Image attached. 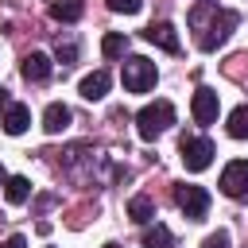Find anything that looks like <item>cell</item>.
<instances>
[{
  "label": "cell",
  "mask_w": 248,
  "mask_h": 248,
  "mask_svg": "<svg viewBox=\"0 0 248 248\" xmlns=\"http://www.w3.org/2000/svg\"><path fill=\"white\" fill-rule=\"evenodd\" d=\"M190 23H194V31H198V46H202V50H217V46L229 39V31L236 27V12L217 8V4H198V8L190 12Z\"/></svg>",
  "instance_id": "1"
},
{
  "label": "cell",
  "mask_w": 248,
  "mask_h": 248,
  "mask_svg": "<svg viewBox=\"0 0 248 248\" xmlns=\"http://www.w3.org/2000/svg\"><path fill=\"white\" fill-rule=\"evenodd\" d=\"M170 124H174V105H170V101H151V105H143V108L136 112V132H140V140H159Z\"/></svg>",
  "instance_id": "2"
},
{
  "label": "cell",
  "mask_w": 248,
  "mask_h": 248,
  "mask_svg": "<svg viewBox=\"0 0 248 248\" xmlns=\"http://www.w3.org/2000/svg\"><path fill=\"white\" fill-rule=\"evenodd\" d=\"M120 78H124V89H128V93H147V89L155 85L159 70H155V62H151V58L132 54V58L124 62V70H120Z\"/></svg>",
  "instance_id": "3"
},
{
  "label": "cell",
  "mask_w": 248,
  "mask_h": 248,
  "mask_svg": "<svg viewBox=\"0 0 248 248\" xmlns=\"http://www.w3.org/2000/svg\"><path fill=\"white\" fill-rule=\"evenodd\" d=\"M213 155H217V147H213V140H205V136H186L182 140V163H186V170H205L209 163H213Z\"/></svg>",
  "instance_id": "4"
},
{
  "label": "cell",
  "mask_w": 248,
  "mask_h": 248,
  "mask_svg": "<svg viewBox=\"0 0 248 248\" xmlns=\"http://www.w3.org/2000/svg\"><path fill=\"white\" fill-rule=\"evenodd\" d=\"M174 202H178V209L190 217V221H202L205 217V209H209V194L202 190V186H174Z\"/></svg>",
  "instance_id": "5"
},
{
  "label": "cell",
  "mask_w": 248,
  "mask_h": 248,
  "mask_svg": "<svg viewBox=\"0 0 248 248\" xmlns=\"http://www.w3.org/2000/svg\"><path fill=\"white\" fill-rule=\"evenodd\" d=\"M221 194L225 198H244L248 194V159H232L221 170Z\"/></svg>",
  "instance_id": "6"
},
{
  "label": "cell",
  "mask_w": 248,
  "mask_h": 248,
  "mask_svg": "<svg viewBox=\"0 0 248 248\" xmlns=\"http://www.w3.org/2000/svg\"><path fill=\"white\" fill-rule=\"evenodd\" d=\"M217 108H221V101H217V93L205 89V85H202V89L194 93V101H190V112H194L198 124H213V120H217Z\"/></svg>",
  "instance_id": "7"
},
{
  "label": "cell",
  "mask_w": 248,
  "mask_h": 248,
  "mask_svg": "<svg viewBox=\"0 0 248 248\" xmlns=\"http://www.w3.org/2000/svg\"><path fill=\"white\" fill-rule=\"evenodd\" d=\"M143 39L147 43H155V46H163L167 54H178V31H174V23H151L147 31H143Z\"/></svg>",
  "instance_id": "8"
},
{
  "label": "cell",
  "mask_w": 248,
  "mask_h": 248,
  "mask_svg": "<svg viewBox=\"0 0 248 248\" xmlns=\"http://www.w3.org/2000/svg\"><path fill=\"white\" fill-rule=\"evenodd\" d=\"M108 81H112V78H108L105 70H93V74H85V78H81V85H78V89H81V97H85V101H101V97L108 93Z\"/></svg>",
  "instance_id": "9"
},
{
  "label": "cell",
  "mask_w": 248,
  "mask_h": 248,
  "mask_svg": "<svg viewBox=\"0 0 248 248\" xmlns=\"http://www.w3.org/2000/svg\"><path fill=\"white\" fill-rule=\"evenodd\" d=\"M0 124H4L8 136H23L27 124H31V108H27V105H12V108L0 116Z\"/></svg>",
  "instance_id": "10"
},
{
  "label": "cell",
  "mask_w": 248,
  "mask_h": 248,
  "mask_svg": "<svg viewBox=\"0 0 248 248\" xmlns=\"http://www.w3.org/2000/svg\"><path fill=\"white\" fill-rule=\"evenodd\" d=\"M19 70H23V78H27V81H46V78H50V58H46V54H39V50H31V54L23 58V66H19Z\"/></svg>",
  "instance_id": "11"
},
{
  "label": "cell",
  "mask_w": 248,
  "mask_h": 248,
  "mask_svg": "<svg viewBox=\"0 0 248 248\" xmlns=\"http://www.w3.org/2000/svg\"><path fill=\"white\" fill-rule=\"evenodd\" d=\"M66 124H70V108L66 105H46V112H43V128L50 132V136H58V132H66Z\"/></svg>",
  "instance_id": "12"
},
{
  "label": "cell",
  "mask_w": 248,
  "mask_h": 248,
  "mask_svg": "<svg viewBox=\"0 0 248 248\" xmlns=\"http://www.w3.org/2000/svg\"><path fill=\"white\" fill-rule=\"evenodd\" d=\"M128 217H132L136 225H147V221L155 217V202H151L147 194H136V198L128 202Z\"/></svg>",
  "instance_id": "13"
},
{
  "label": "cell",
  "mask_w": 248,
  "mask_h": 248,
  "mask_svg": "<svg viewBox=\"0 0 248 248\" xmlns=\"http://www.w3.org/2000/svg\"><path fill=\"white\" fill-rule=\"evenodd\" d=\"M4 198H8L12 205H23V202L31 198V182H27L23 174H16V178H8V182H4Z\"/></svg>",
  "instance_id": "14"
},
{
  "label": "cell",
  "mask_w": 248,
  "mask_h": 248,
  "mask_svg": "<svg viewBox=\"0 0 248 248\" xmlns=\"http://www.w3.org/2000/svg\"><path fill=\"white\" fill-rule=\"evenodd\" d=\"M50 16L58 23H74V19H81V0H54L50 4Z\"/></svg>",
  "instance_id": "15"
},
{
  "label": "cell",
  "mask_w": 248,
  "mask_h": 248,
  "mask_svg": "<svg viewBox=\"0 0 248 248\" xmlns=\"http://www.w3.org/2000/svg\"><path fill=\"white\" fill-rule=\"evenodd\" d=\"M225 128H229V136H232V140H248V105L232 108V112H229V124H225Z\"/></svg>",
  "instance_id": "16"
},
{
  "label": "cell",
  "mask_w": 248,
  "mask_h": 248,
  "mask_svg": "<svg viewBox=\"0 0 248 248\" xmlns=\"http://www.w3.org/2000/svg\"><path fill=\"white\" fill-rule=\"evenodd\" d=\"M170 229L167 225H151V229H143V248H170Z\"/></svg>",
  "instance_id": "17"
},
{
  "label": "cell",
  "mask_w": 248,
  "mask_h": 248,
  "mask_svg": "<svg viewBox=\"0 0 248 248\" xmlns=\"http://www.w3.org/2000/svg\"><path fill=\"white\" fill-rule=\"evenodd\" d=\"M101 50H105V58H120V54L128 50V35H120V31H108V35L101 39Z\"/></svg>",
  "instance_id": "18"
},
{
  "label": "cell",
  "mask_w": 248,
  "mask_h": 248,
  "mask_svg": "<svg viewBox=\"0 0 248 248\" xmlns=\"http://www.w3.org/2000/svg\"><path fill=\"white\" fill-rule=\"evenodd\" d=\"M108 8L112 12H124V16H136L143 8V0H108Z\"/></svg>",
  "instance_id": "19"
},
{
  "label": "cell",
  "mask_w": 248,
  "mask_h": 248,
  "mask_svg": "<svg viewBox=\"0 0 248 248\" xmlns=\"http://www.w3.org/2000/svg\"><path fill=\"white\" fill-rule=\"evenodd\" d=\"M202 248H229V232H225V229H217V232H209V236L202 240Z\"/></svg>",
  "instance_id": "20"
},
{
  "label": "cell",
  "mask_w": 248,
  "mask_h": 248,
  "mask_svg": "<svg viewBox=\"0 0 248 248\" xmlns=\"http://www.w3.org/2000/svg\"><path fill=\"white\" fill-rule=\"evenodd\" d=\"M54 58H58V62H74V58H78V46H74V43H58V46H54Z\"/></svg>",
  "instance_id": "21"
},
{
  "label": "cell",
  "mask_w": 248,
  "mask_h": 248,
  "mask_svg": "<svg viewBox=\"0 0 248 248\" xmlns=\"http://www.w3.org/2000/svg\"><path fill=\"white\" fill-rule=\"evenodd\" d=\"M0 248H27V240H23V236H8Z\"/></svg>",
  "instance_id": "22"
},
{
  "label": "cell",
  "mask_w": 248,
  "mask_h": 248,
  "mask_svg": "<svg viewBox=\"0 0 248 248\" xmlns=\"http://www.w3.org/2000/svg\"><path fill=\"white\" fill-rule=\"evenodd\" d=\"M12 108V97H8V89H0V116Z\"/></svg>",
  "instance_id": "23"
},
{
  "label": "cell",
  "mask_w": 248,
  "mask_h": 248,
  "mask_svg": "<svg viewBox=\"0 0 248 248\" xmlns=\"http://www.w3.org/2000/svg\"><path fill=\"white\" fill-rule=\"evenodd\" d=\"M105 248H120V244H116V240H108V244H105Z\"/></svg>",
  "instance_id": "24"
},
{
  "label": "cell",
  "mask_w": 248,
  "mask_h": 248,
  "mask_svg": "<svg viewBox=\"0 0 248 248\" xmlns=\"http://www.w3.org/2000/svg\"><path fill=\"white\" fill-rule=\"evenodd\" d=\"M0 182H8V178H4V167H0Z\"/></svg>",
  "instance_id": "25"
}]
</instances>
